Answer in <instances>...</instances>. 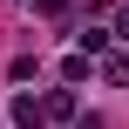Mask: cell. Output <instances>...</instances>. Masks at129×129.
Wrapping results in <instances>:
<instances>
[{"label": "cell", "mask_w": 129, "mask_h": 129, "mask_svg": "<svg viewBox=\"0 0 129 129\" xmlns=\"http://www.w3.org/2000/svg\"><path fill=\"white\" fill-rule=\"evenodd\" d=\"M68 7H75V0H41V14H68Z\"/></svg>", "instance_id": "cell-5"}, {"label": "cell", "mask_w": 129, "mask_h": 129, "mask_svg": "<svg viewBox=\"0 0 129 129\" xmlns=\"http://www.w3.org/2000/svg\"><path fill=\"white\" fill-rule=\"evenodd\" d=\"M41 116H48V122H68V116H75V95H68V88H54V95L41 102Z\"/></svg>", "instance_id": "cell-3"}, {"label": "cell", "mask_w": 129, "mask_h": 129, "mask_svg": "<svg viewBox=\"0 0 129 129\" xmlns=\"http://www.w3.org/2000/svg\"><path fill=\"white\" fill-rule=\"evenodd\" d=\"M14 129H48V116H41L34 95H14Z\"/></svg>", "instance_id": "cell-1"}, {"label": "cell", "mask_w": 129, "mask_h": 129, "mask_svg": "<svg viewBox=\"0 0 129 129\" xmlns=\"http://www.w3.org/2000/svg\"><path fill=\"white\" fill-rule=\"evenodd\" d=\"M75 41H82V48H75V54H109V41H116V34H109V27H82V34H75Z\"/></svg>", "instance_id": "cell-2"}, {"label": "cell", "mask_w": 129, "mask_h": 129, "mask_svg": "<svg viewBox=\"0 0 129 129\" xmlns=\"http://www.w3.org/2000/svg\"><path fill=\"white\" fill-rule=\"evenodd\" d=\"M61 82H88V54H68L61 61Z\"/></svg>", "instance_id": "cell-4"}, {"label": "cell", "mask_w": 129, "mask_h": 129, "mask_svg": "<svg viewBox=\"0 0 129 129\" xmlns=\"http://www.w3.org/2000/svg\"><path fill=\"white\" fill-rule=\"evenodd\" d=\"M116 34H129V7H122V14H116Z\"/></svg>", "instance_id": "cell-6"}]
</instances>
